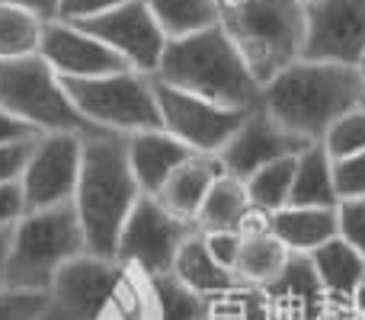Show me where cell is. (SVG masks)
I'll use <instances>...</instances> for the list:
<instances>
[{
  "label": "cell",
  "instance_id": "cell-1",
  "mask_svg": "<svg viewBox=\"0 0 365 320\" xmlns=\"http://www.w3.org/2000/svg\"><path fill=\"white\" fill-rule=\"evenodd\" d=\"M362 96L365 81L359 68L298 58L263 83L259 109L295 138L321 145L324 135L346 113H353Z\"/></svg>",
  "mask_w": 365,
  "mask_h": 320
},
{
  "label": "cell",
  "instance_id": "cell-2",
  "mask_svg": "<svg viewBox=\"0 0 365 320\" xmlns=\"http://www.w3.org/2000/svg\"><path fill=\"white\" fill-rule=\"evenodd\" d=\"M141 195H145V189L138 186L135 170L128 163L125 135H103V138L83 141L74 208L81 218L83 237H87V253L115 259L119 234Z\"/></svg>",
  "mask_w": 365,
  "mask_h": 320
},
{
  "label": "cell",
  "instance_id": "cell-3",
  "mask_svg": "<svg viewBox=\"0 0 365 320\" xmlns=\"http://www.w3.org/2000/svg\"><path fill=\"white\" fill-rule=\"evenodd\" d=\"M154 77L182 93L202 96L227 109H257L263 93V83L253 77L240 48L221 29V23L195 36L167 42Z\"/></svg>",
  "mask_w": 365,
  "mask_h": 320
},
{
  "label": "cell",
  "instance_id": "cell-4",
  "mask_svg": "<svg viewBox=\"0 0 365 320\" xmlns=\"http://www.w3.org/2000/svg\"><path fill=\"white\" fill-rule=\"evenodd\" d=\"M304 0H234L221 6V29L234 38L259 83L304 55Z\"/></svg>",
  "mask_w": 365,
  "mask_h": 320
},
{
  "label": "cell",
  "instance_id": "cell-5",
  "mask_svg": "<svg viewBox=\"0 0 365 320\" xmlns=\"http://www.w3.org/2000/svg\"><path fill=\"white\" fill-rule=\"evenodd\" d=\"M83 253H87V237H83L74 202L42 208V212H26L13 224L4 285L16 291L48 295L58 272Z\"/></svg>",
  "mask_w": 365,
  "mask_h": 320
},
{
  "label": "cell",
  "instance_id": "cell-6",
  "mask_svg": "<svg viewBox=\"0 0 365 320\" xmlns=\"http://www.w3.org/2000/svg\"><path fill=\"white\" fill-rule=\"evenodd\" d=\"M0 109L23 119L38 135H77V138L109 135L77 109L64 81L48 68L42 55L0 61Z\"/></svg>",
  "mask_w": 365,
  "mask_h": 320
},
{
  "label": "cell",
  "instance_id": "cell-7",
  "mask_svg": "<svg viewBox=\"0 0 365 320\" xmlns=\"http://www.w3.org/2000/svg\"><path fill=\"white\" fill-rule=\"evenodd\" d=\"M71 100L96 128L109 135H138L164 128L160 122L154 77L138 71L93 77V81H64Z\"/></svg>",
  "mask_w": 365,
  "mask_h": 320
},
{
  "label": "cell",
  "instance_id": "cell-8",
  "mask_svg": "<svg viewBox=\"0 0 365 320\" xmlns=\"http://www.w3.org/2000/svg\"><path fill=\"white\" fill-rule=\"evenodd\" d=\"M195 234V224L177 218L158 195H141L119 234L115 263L141 269L148 276H170L177 253Z\"/></svg>",
  "mask_w": 365,
  "mask_h": 320
},
{
  "label": "cell",
  "instance_id": "cell-9",
  "mask_svg": "<svg viewBox=\"0 0 365 320\" xmlns=\"http://www.w3.org/2000/svg\"><path fill=\"white\" fill-rule=\"evenodd\" d=\"M154 93H158L164 132L182 141L195 154H215L218 158L250 113V109H227L212 100H202V96L182 93V90L158 81V77H154Z\"/></svg>",
  "mask_w": 365,
  "mask_h": 320
},
{
  "label": "cell",
  "instance_id": "cell-10",
  "mask_svg": "<svg viewBox=\"0 0 365 320\" xmlns=\"http://www.w3.org/2000/svg\"><path fill=\"white\" fill-rule=\"evenodd\" d=\"M83 141L77 135H42L19 176L26 212L71 205L81 182Z\"/></svg>",
  "mask_w": 365,
  "mask_h": 320
},
{
  "label": "cell",
  "instance_id": "cell-11",
  "mask_svg": "<svg viewBox=\"0 0 365 320\" xmlns=\"http://www.w3.org/2000/svg\"><path fill=\"white\" fill-rule=\"evenodd\" d=\"M77 26L87 29L93 38H100L103 45H109L132 71L148 77L158 74L160 58H164L167 42H170L160 29V23L154 19L148 0H128V4L115 6L103 16L83 19Z\"/></svg>",
  "mask_w": 365,
  "mask_h": 320
},
{
  "label": "cell",
  "instance_id": "cell-12",
  "mask_svg": "<svg viewBox=\"0 0 365 320\" xmlns=\"http://www.w3.org/2000/svg\"><path fill=\"white\" fill-rule=\"evenodd\" d=\"M304 13L302 58L359 68L365 55V0H311Z\"/></svg>",
  "mask_w": 365,
  "mask_h": 320
},
{
  "label": "cell",
  "instance_id": "cell-13",
  "mask_svg": "<svg viewBox=\"0 0 365 320\" xmlns=\"http://www.w3.org/2000/svg\"><path fill=\"white\" fill-rule=\"evenodd\" d=\"M119 269L122 266L115 259H103L93 253L71 259L45 295L42 320H100L103 301Z\"/></svg>",
  "mask_w": 365,
  "mask_h": 320
},
{
  "label": "cell",
  "instance_id": "cell-14",
  "mask_svg": "<svg viewBox=\"0 0 365 320\" xmlns=\"http://www.w3.org/2000/svg\"><path fill=\"white\" fill-rule=\"evenodd\" d=\"M38 55L61 81H93V77L132 71L109 45H103L77 23H64V19L45 23Z\"/></svg>",
  "mask_w": 365,
  "mask_h": 320
},
{
  "label": "cell",
  "instance_id": "cell-15",
  "mask_svg": "<svg viewBox=\"0 0 365 320\" xmlns=\"http://www.w3.org/2000/svg\"><path fill=\"white\" fill-rule=\"evenodd\" d=\"M304 148H311L308 141L295 138L292 132H285L282 125L269 119L263 109H250L244 119V125L234 132V138L227 141V148L218 154L225 173L237 176V180H250L257 170H263L266 163H276L282 158H295Z\"/></svg>",
  "mask_w": 365,
  "mask_h": 320
},
{
  "label": "cell",
  "instance_id": "cell-16",
  "mask_svg": "<svg viewBox=\"0 0 365 320\" xmlns=\"http://www.w3.org/2000/svg\"><path fill=\"white\" fill-rule=\"evenodd\" d=\"M272 320H327L330 298L314 272L311 257H292L276 282L259 289Z\"/></svg>",
  "mask_w": 365,
  "mask_h": 320
},
{
  "label": "cell",
  "instance_id": "cell-17",
  "mask_svg": "<svg viewBox=\"0 0 365 320\" xmlns=\"http://www.w3.org/2000/svg\"><path fill=\"white\" fill-rule=\"evenodd\" d=\"M263 227H269V215L253 205L247 182L231 173H221L215 180L212 192L205 195L199 215H195V231L199 234H218V231L250 234V231H263Z\"/></svg>",
  "mask_w": 365,
  "mask_h": 320
},
{
  "label": "cell",
  "instance_id": "cell-18",
  "mask_svg": "<svg viewBox=\"0 0 365 320\" xmlns=\"http://www.w3.org/2000/svg\"><path fill=\"white\" fill-rule=\"evenodd\" d=\"M195 151H189L182 141L167 135L164 128L128 135V163L135 170V180L148 195H158L160 186L170 180V173L182 167Z\"/></svg>",
  "mask_w": 365,
  "mask_h": 320
},
{
  "label": "cell",
  "instance_id": "cell-19",
  "mask_svg": "<svg viewBox=\"0 0 365 320\" xmlns=\"http://www.w3.org/2000/svg\"><path fill=\"white\" fill-rule=\"evenodd\" d=\"M269 231L282 240L292 257H311L324 244L340 237V215L336 208L285 205L269 215Z\"/></svg>",
  "mask_w": 365,
  "mask_h": 320
},
{
  "label": "cell",
  "instance_id": "cell-20",
  "mask_svg": "<svg viewBox=\"0 0 365 320\" xmlns=\"http://www.w3.org/2000/svg\"><path fill=\"white\" fill-rule=\"evenodd\" d=\"M225 173L221 167V158L215 154H192L182 167H177L170 173V180L160 186L158 199L164 202V208H170L177 218L195 224V215H199L205 195L212 192L215 180Z\"/></svg>",
  "mask_w": 365,
  "mask_h": 320
},
{
  "label": "cell",
  "instance_id": "cell-21",
  "mask_svg": "<svg viewBox=\"0 0 365 320\" xmlns=\"http://www.w3.org/2000/svg\"><path fill=\"white\" fill-rule=\"evenodd\" d=\"M173 276H177L186 289H192L195 295H202L205 301H215V298H225V295H231V291L244 289V282L212 257V250H208L205 237H202L199 231H195L192 237L182 244V250L177 253Z\"/></svg>",
  "mask_w": 365,
  "mask_h": 320
},
{
  "label": "cell",
  "instance_id": "cell-22",
  "mask_svg": "<svg viewBox=\"0 0 365 320\" xmlns=\"http://www.w3.org/2000/svg\"><path fill=\"white\" fill-rule=\"evenodd\" d=\"M314 272L327 291L330 304H353V295L365 276V259L343 237L324 244L321 250L311 253Z\"/></svg>",
  "mask_w": 365,
  "mask_h": 320
},
{
  "label": "cell",
  "instance_id": "cell-23",
  "mask_svg": "<svg viewBox=\"0 0 365 320\" xmlns=\"http://www.w3.org/2000/svg\"><path fill=\"white\" fill-rule=\"evenodd\" d=\"M100 320H160L154 276L132 269V266H122L106 301H103Z\"/></svg>",
  "mask_w": 365,
  "mask_h": 320
},
{
  "label": "cell",
  "instance_id": "cell-24",
  "mask_svg": "<svg viewBox=\"0 0 365 320\" xmlns=\"http://www.w3.org/2000/svg\"><path fill=\"white\" fill-rule=\"evenodd\" d=\"M292 253L285 250V244L269 231H250L240 234V253H237V279L247 289H266L269 282H276L282 276V269L289 266Z\"/></svg>",
  "mask_w": 365,
  "mask_h": 320
},
{
  "label": "cell",
  "instance_id": "cell-25",
  "mask_svg": "<svg viewBox=\"0 0 365 320\" xmlns=\"http://www.w3.org/2000/svg\"><path fill=\"white\" fill-rule=\"evenodd\" d=\"M289 205L340 208V195H336V182H334V160L324 151V145H311L298 154Z\"/></svg>",
  "mask_w": 365,
  "mask_h": 320
},
{
  "label": "cell",
  "instance_id": "cell-26",
  "mask_svg": "<svg viewBox=\"0 0 365 320\" xmlns=\"http://www.w3.org/2000/svg\"><path fill=\"white\" fill-rule=\"evenodd\" d=\"M148 6L170 42L221 23V10L215 0H148Z\"/></svg>",
  "mask_w": 365,
  "mask_h": 320
},
{
  "label": "cell",
  "instance_id": "cell-27",
  "mask_svg": "<svg viewBox=\"0 0 365 320\" xmlns=\"http://www.w3.org/2000/svg\"><path fill=\"white\" fill-rule=\"evenodd\" d=\"M45 23L29 10L13 4H0V61L38 55Z\"/></svg>",
  "mask_w": 365,
  "mask_h": 320
},
{
  "label": "cell",
  "instance_id": "cell-28",
  "mask_svg": "<svg viewBox=\"0 0 365 320\" xmlns=\"http://www.w3.org/2000/svg\"><path fill=\"white\" fill-rule=\"evenodd\" d=\"M295 167H298V154L295 158H282L276 163H266L263 170H257V173L247 180L250 202L259 208V212L272 215V212L289 205L292 182H295Z\"/></svg>",
  "mask_w": 365,
  "mask_h": 320
},
{
  "label": "cell",
  "instance_id": "cell-29",
  "mask_svg": "<svg viewBox=\"0 0 365 320\" xmlns=\"http://www.w3.org/2000/svg\"><path fill=\"white\" fill-rule=\"evenodd\" d=\"M154 289H158L160 320H205L208 301L195 295L192 289L180 282L177 276H154Z\"/></svg>",
  "mask_w": 365,
  "mask_h": 320
},
{
  "label": "cell",
  "instance_id": "cell-30",
  "mask_svg": "<svg viewBox=\"0 0 365 320\" xmlns=\"http://www.w3.org/2000/svg\"><path fill=\"white\" fill-rule=\"evenodd\" d=\"M324 151L330 154V160H343L353 154L365 151V109L356 106L353 113H346L327 135H324Z\"/></svg>",
  "mask_w": 365,
  "mask_h": 320
},
{
  "label": "cell",
  "instance_id": "cell-31",
  "mask_svg": "<svg viewBox=\"0 0 365 320\" xmlns=\"http://www.w3.org/2000/svg\"><path fill=\"white\" fill-rule=\"evenodd\" d=\"M208 311H212L218 320H272V314L266 311V301L259 295V289H237L225 298H215L208 301Z\"/></svg>",
  "mask_w": 365,
  "mask_h": 320
},
{
  "label": "cell",
  "instance_id": "cell-32",
  "mask_svg": "<svg viewBox=\"0 0 365 320\" xmlns=\"http://www.w3.org/2000/svg\"><path fill=\"white\" fill-rule=\"evenodd\" d=\"M334 182L340 202H359L365 199V151L353 158L334 160Z\"/></svg>",
  "mask_w": 365,
  "mask_h": 320
},
{
  "label": "cell",
  "instance_id": "cell-33",
  "mask_svg": "<svg viewBox=\"0 0 365 320\" xmlns=\"http://www.w3.org/2000/svg\"><path fill=\"white\" fill-rule=\"evenodd\" d=\"M45 295L0 285V320H42Z\"/></svg>",
  "mask_w": 365,
  "mask_h": 320
},
{
  "label": "cell",
  "instance_id": "cell-34",
  "mask_svg": "<svg viewBox=\"0 0 365 320\" xmlns=\"http://www.w3.org/2000/svg\"><path fill=\"white\" fill-rule=\"evenodd\" d=\"M336 215H340V237L365 259V199L340 202Z\"/></svg>",
  "mask_w": 365,
  "mask_h": 320
},
{
  "label": "cell",
  "instance_id": "cell-35",
  "mask_svg": "<svg viewBox=\"0 0 365 320\" xmlns=\"http://www.w3.org/2000/svg\"><path fill=\"white\" fill-rule=\"evenodd\" d=\"M122 4H128V0H61L58 19H64V23H83V19L103 16V13L115 10Z\"/></svg>",
  "mask_w": 365,
  "mask_h": 320
},
{
  "label": "cell",
  "instance_id": "cell-36",
  "mask_svg": "<svg viewBox=\"0 0 365 320\" xmlns=\"http://www.w3.org/2000/svg\"><path fill=\"white\" fill-rule=\"evenodd\" d=\"M36 141H23V145L0 148V186H6V182H19V176H23L26 160H29Z\"/></svg>",
  "mask_w": 365,
  "mask_h": 320
},
{
  "label": "cell",
  "instance_id": "cell-37",
  "mask_svg": "<svg viewBox=\"0 0 365 320\" xmlns=\"http://www.w3.org/2000/svg\"><path fill=\"white\" fill-rule=\"evenodd\" d=\"M208 244V250H212V257L218 259L225 269L234 272V266H237V253H240V234L234 231H218V234H202ZM237 276V272H234Z\"/></svg>",
  "mask_w": 365,
  "mask_h": 320
},
{
  "label": "cell",
  "instance_id": "cell-38",
  "mask_svg": "<svg viewBox=\"0 0 365 320\" xmlns=\"http://www.w3.org/2000/svg\"><path fill=\"white\" fill-rule=\"evenodd\" d=\"M36 138H42L36 128L26 125V122L16 119V115H10L6 109H0V148L23 145V141H36Z\"/></svg>",
  "mask_w": 365,
  "mask_h": 320
},
{
  "label": "cell",
  "instance_id": "cell-39",
  "mask_svg": "<svg viewBox=\"0 0 365 320\" xmlns=\"http://www.w3.org/2000/svg\"><path fill=\"white\" fill-rule=\"evenodd\" d=\"M23 215H26V202H23V189H19V182H6V186H0V227H13Z\"/></svg>",
  "mask_w": 365,
  "mask_h": 320
},
{
  "label": "cell",
  "instance_id": "cell-40",
  "mask_svg": "<svg viewBox=\"0 0 365 320\" xmlns=\"http://www.w3.org/2000/svg\"><path fill=\"white\" fill-rule=\"evenodd\" d=\"M0 4L23 6V10H29L32 16H38L42 23H51V19H58V10H61V0H0Z\"/></svg>",
  "mask_w": 365,
  "mask_h": 320
},
{
  "label": "cell",
  "instance_id": "cell-41",
  "mask_svg": "<svg viewBox=\"0 0 365 320\" xmlns=\"http://www.w3.org/2000/svg\"><path fill=\"white\" fill-rule=\"evenodd\" d=\"M327 320H365V314L356 304H330Z\"/></svg>",
  "mask_w": 365,
  "mask_h": 320
},
{
  "label": "cell",
  "instance_id": "cell-42",
  "mask_svg": "<svg viewBox=\"0 0 365 320\" xmlns=\"http://www.w3.org/2000/svg\"><path fill=\"white\" fill-rule=\"evenodd\" d=\"M10 240H13V227H0V285H4L6 257H10Z\"/></svg>",
  "mask_w": 365,
  "mask_h": 320
},
{
  "label": "cell",
  "instance_id": "cell-43",
  "mask_svg": "<svg viewBox=\"0 0 365 320\" xmlns=\"http://www.w3.org/2000/svg\"><path fill=\"white\" fill-rule=\"evenodd\" d=\"M353 304H356V308H359L362 314H365V276H362L359 289H356V295H353Z\"/></svg>",
  "mask_w": 365,
  "mask_h": 320
},
{
  "label": "cell",
  "instance_id": "cell-44",
  "mask_svg": "<svg viewBox=\"0 0 365 320\" xmlns=\"http://www.w3.org/2000/svg\"><path fill=\"white\" fill-rule=\"evenodd\" d=\"M359 74H362V81H365V55H362V61H359Z\"/></svg>",
  "mask_w": 365,
  "mask_h": 320
},
{
  "label": "cell",
  "instance_id": "cell-45",
  "mask_svg": "<svg viewBox=\"0 0 365 320\" xmlns=\"http://www.w3.org/2000/svg\"><path fill=\"white\" fill-rule=\"evenodd\" d=\"M215 4H218V10H221V6H227V4H234V0H215Z\"/></svg>",
  "mask_w": 365,
  "mask_h": 320
},
{
  "label": "cell",
  "instance_id": "cell-46",
  "mask_svg": "<svg viewBox=\"0 0 365 320\" xmlns=\"http://www.w3.org/2000/svg\"><path fill=\"white\" fill-rule=\"evenodd\" d=\"M205 320H218V317H215V314H212V311H208V314H205Z\"/></svg>",
  "mask_w": 365,
  "mask_h": 320
},
{
  "label": "cell",
  "instance_id": "cell-47",
  "mask_svg": "<svg viewBox=\"0 0 365 320\" xmlns=\"http://www.w3.org/2000/svg\"><path fill=\"white\" fill-rule=\"evenodd\" d=\"M359 106H362V109H365V96H362V103H359Z\"/></svg>",
  "mask_w": 365,
  "mask_h": 320
},
{
  "label": "cell",
  "instance_id": "cell-48",
  "mask_svg": "<svg viewBox=\"0 0 365 320\" xmlns=\"http://www.w3.org/2000/svg\"><path fill=\"white\" fill-rule=\"evenodd\" d=\"M304 4H311V0H304Z\"/></svg>",
  "mask_w": 365,
  "mask_h": 320
}]
</instances>
